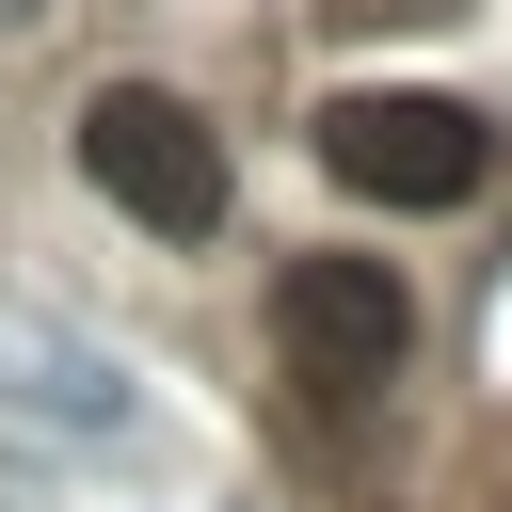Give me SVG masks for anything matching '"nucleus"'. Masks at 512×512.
Wrapping results in <instances>:
<instances>
[{
  "mask_svg": "<svg viewBox=\"0 0 512 512\" xmlns=\"http://www.w3.org/2000/svg\"><path fill=\"white\" fill-rule=\"evenodd\" d=\"M336 16H448V0H336Z\"/></svg>",
  "mask_w": 512,
  "mask_h": 512,
  "instance_id": "5",
  "label": "nucleus"
},
{
  "mask_svg": "<svg viewBox=\"0 0 512 512\" xmlns=\"http://www.w3.org/2000/svg\"><path fill=\"white\" fill-rule=\"evenodd\" d=\"M272 336H288V368H304V384L368 400V384H400L416 304H400V272H384V256H288V272H272Z\"/></svg>",
  "mask_w": 512,
  "mask_h": 512,
  "instance_id": "3",
  "label": "nucleus"
},
{
  "mask_svg": "<svg viewBox=\"0 0 512 512\" xmlns=\"http://www.w3.org/2000/svg\"><path fill=\"white\" fill-rule=\"evenodd\" d=\"M80 176L144 224V240H224V128L192 112V96H160V80H96L80 96Z\"/></svg>",
  "mask_w": 512,
  "mask_h": 512,
  "instance_id": "1",
  "label": "nucleus"
},
{
  "mask_svg": "<svg viewBox=\"0 0 512 512\" xmlns=\"http://www.w3.org/2000/svg\"><path fill=\"white\" fill-rule=\"evenodd\" d=\"M0 368H16L0 400H32V416H64V432H112V416H128V384H112L80 336H32V320H0Z\"/></svg>",
  "mask_w": 512,
  "mask_h": 512,
  "instance_id": "4",
  "label": "nucleus"
},
{
  "mask_svg": "<svg viewBox=\"0 0 512 512\" xmlns=\"http://www.w3.org/2000/svg\"><path fill=\"white\" fill-rule=\"evenodd\" d=\"M320 176L368 192V208H464L496 176V144H480L464 96H336L320 112Z\"/></svg>",
  "mask_w": 512,
  "mask_h": 512,
  "instance_id": "2",
  "label": "nucleus"
}]
</instances>
